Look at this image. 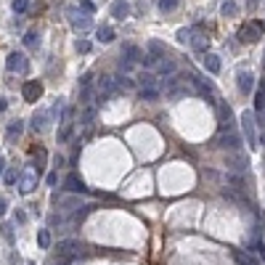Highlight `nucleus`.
Segmentation results:
<instances>
[{
  "label": "nucleus",
  "instance_id": "obj_1",
  "mask_svg": "<svg viewBox=\"0 0 265 265\" xmlns=\"http://www.w3.org/2000/svg\"><path fill=\"white\" fill-rule=\"evenodd\" d=\"M241 130H244V138H247L249 148H255L260 144V138H257V120H255V112H241Z\"/></svg>",
  "mask_w": 265,
  "mask_h": 265
},
{
  "label": "nucleus",
  "instance_id": "obj_2",
  "mask_svg": "<svg viewBox=\"0 0 265 265\" xmlns=\"http://www.w3.org/2000/svg\"><path fill=\"white\" fill-rule=\"evenodd\" d=\"M236 37H239V43H255V40H260L263 37V22H252V24H241L236 32Z\"/></svg>",
  "mask_w": 265,
  "mask_h": 265
},
{
  "label": "nucleus",
  "instance_id": "obj_3",
  "mask_svg": "<svg viewBox=\"0 0 265 265\" xmlns=\"http://www.w3.org/2000/svg\"><path fill=\"white\" fill-rule=\"evenodd\" d=\"M37 180H40V172H37L35 167H27L24 172H19L16 186H19V191H22V193H32V191H35V186H37Z\"/></svg>",
  "mask_w": 265,
  "mask_h": 265
},
{
  "label": "nucleus",
  "instance_id": "obj_4",
  "mask_svg": "<svg viewBox=\"0 0 265 265\" xmlns=\"http://www.w3.org/2000/svg\"><path fill=\"white\" fill-rule=\"evenodd\" d=\"M67 16H69V24H72L77 32H90V27H93L90 14H82V11H77V8H69Z\"/></svg>",
  "mask_w": 265,
  "mask_h": 265
},
{
  "label": "nucleus",
  "instance_id": "obj_5",
  "mask_svg": "<svg viewBox=\"0 0 265 265\" xmlns=\"http://www.w3.org/2000/svg\"><path fill=\"white\" fill-rule=\"evenodd\" d=\"M5 69H8V72H19V74H24V72L29 69L27 56H24V53H19V50L8 53V59H5Z\"/></svg>",
  "mask_w": 265,
  "mask_h": 265
},
{
  "label": "nucleus",
  "instance_id": "obj_6",
  "mask_svg": "<svg viewBox=\"0 0 265 265\" xmlns=\"http://www.w3.org/2000/svg\"><path fill=\"white\" fill-rule=\"evenodd\" d=\"M236 88H239V93L249 96L252 90H255V74H252L249 69H239L236 72Z\"/></svg>",
  "mask_w": 265,
  "mask_h": 265
},
{
  "label": "nucleus",
  "instance_id": "obj_7",
  "mask_svg": "<svg viewBox=\"0 0 265 265\" xmlns=\"http://www.w3.org/2000/svg\"><path fill=\"white\" fill-rule=\"evenodd\" d=\"M189 80L193 82V88H196V90H199V93H202V96H204V98H207V101H210V103H212V106H215V103H217V93H215V88H212V85H210V82H204V80H199V77H193V74L189 77Z\"/></svg>",
  "mask_w": 265,
  "mask_h": 265
},
{
  "label": "nucleus",
  "instance_id": "obj_8",
  "mask_svg": "<svg viewBox=\"0 0 265 265\" xmlns=\"http://www.w3.org/2000/svg\"><path fill=\"white\" fill-rule=\"evenodd\" d=\"M22 96H24V101L35 103V101L43 96V82H37V80H27V82H24V88H22Z\"/></svg>",
  "mask_w": 265,
  "mask_h": 265
},
{
  "label": "nucleus",
  "instance_id": "obj_9",
  "mask_svg": "<svg viewBox=\"0 0 265 265\" xmlns=\"http://www.w3.org/2000/svg\"><path fill=\"white\" fill-rule=\"evenodd\" d=\"M241 144H244V141H241V135H239V133H234V130H231V133H220V146L223 148H228V151H239V148H241Z\"/></svg>",
  "mask_w": 265,
  "mask_h": 265
},
{
  "label": "nucleus",
  "instance_id": "obj_10",
  "mask_svg": "<svg viewBox=\"0 0 265 265\" xmlns=\"http://www.w3.org/2000/svg\"><path fill=\"white\" fill-rule=\"evenodd\" d=\"M64 189L69 193H85V183H82V178L77 175V172H69V175L64 178Z\"/></svg>",
  "mask_w": 265,
  "mask_h": 265
},
{
  "label": "nucleus",
  "instance_id": "obj_11",
  "mask_svg": "<svg viewBox=\"0 0 265 265\" xmlns=\"http://www.w3.org/2000/svg\"><path fill=\"white\" fill-rule=\"evenodd\" d=\"M112 16L117 19V22H125L127 16H130V3L127 0H112Z\"/></svg>",
  "mask_w": 265,
  "mask_h": 265
},
{
  "label": "nucleus",
  "instance_id": "obj_12",
  "mask_svg": "<svg viewBox=\"0 0 265 265\" xmlns=\"http://www.w3.org/2000/svg\"><path fill=\"white\" fill-rule=\"evenodd\" d=\"M48 120H50V112H35V117H32V130L43 133L45 127H48Z\"/></svg>",
  "mask_w": 265,
  "mask_h": 265
},
{
  "label": "nucleus",
  "instance_id": "obj_13",
  "mask_svg": "<svg viewBox=\"0 0 265 265\" xmlns=\"http://www.w3.org/2000/svg\"><path fill=\"white\" fill-rule=\"evenodd\" d=\"M220 67H223V64H220V56H215V53H207V56H204V69H207L210 74H217V72H220Z\"/></svg>",
  "mask_w": 265,
  "mask_h": 265
},
{
  "label": "nucleus",
  "instance_id": "obj_14",
  "mask_svg": "<svg viewBox=\"0 0 265 265\" xmlns=\"http://www.w3.org/2000/svg\"><path fill=\"white\" fill-rule=\"evenodd\" d=\"M122 50H125V61H130V64L141 61V56H144V53H141V48H138V45H133V43H127Z\"/></svg>",
  "mask_w": 265,
  "mask_h": 265
},
{
  "label": "nucleus",
  "instance_id": "obj_15",
  "mask_svg": "<svg viewBox=\"0 0 265 265\" xmlns=\"http://www.w3.org/2000/svg\"><path fill=\"white\" fill-rule=\"evenodd\" d=\"M98 88H101V93H103V96H112V93H117V85H114V77H101Z\"/></svg>",
  "mask_w": 265,
  "mask_h": 265
},
{
  "label": "nucleus",
  "instance_id": "obj_16",
  "mask_svg": "<svg viewBox=\"0 0 265 265\" xmlns=\"http://www.w3.org/2000/svg\"><path fill=\"white\" fill-rule=\"evenodd\" d=\"M22 130H24V125H22L19 120H14L8 127H5V138H8V141H14V138H19V135H22Z\"/></svg>",
  "mask_w": 265,
  "mask_h": 265
},
{
  "label": "nucleus",
  "instance_id": "obj_17",
  "mask_svg": "<svg viewBox=\"0 0 265 265\" xmlns=\"http://www.w3.org/2000/svg\"><path fill=\"white\" fill-rule=\"evenodd\" d=\"M157 72L162 74V77H170V74H175V61H170V59L159 61V64H157Z\"/></svg>",
  "mask_w": 265,
  "mask_h": 265
},
{
  "label": "nucleus",
  "instance_id": "obj_18",
  "mask_svg": "<svg viewBox=\"0 0 265 265\" xmlns=\"http://www.w3.org/2000/svg\"><path fill=\"white\" fill-rule=\"evenodd\" d=\"M37 247H40V249H50V231L48 228L37 231Z\"/></svg>",
  "mask_w": 265,
  "mask_h": 265
},
{
  "label": "nucleus",
  "instance_id": "obj_19",
  "mask_svg": "<svg viewBox=\"0 0 265 265\" xmlns=\"http://www.w3.org/2000/svg\"><path fill=\"white\" fill-rule=\"evenodd\" d=\"M165 45L162 43H159V40H148V53H151V56H157V59H165Z\"/></svg>",
  "mask_w": 265,
  "mask_h": 265
},
{
  "label": "nucleus",
  "instance_id": "obj_20",
  "mask_svg": "<svg viewBox=\"0 0 265 265\" xmlns=\"http://www.w3.org/2000/svg\"><path fill=\"white\" fill-rule=\"evenodd\" d=\"M141 101H148V103H151V101H157L159 98V90L157 88H141Z\"/></svg>",
  "mask_w": 265,
  "mask_h": 265
},
{
  "label": "nucleus",
  "instance_id": "obj_21",
  "mask_svg": "<svg viewBox=\"0 0 265 265\" xmlns=\"http://www.w3.org/2000/svg\"><path fill=\"white\" fill-rule=\"evenodd\" d=\"M193 40V29L191 27H183V29H178V43H183V45H191Z\"/></svg>",
  "mask_w": 265,
  "mask_h": 265
},
{
  "label": "nucleus",
  "instance_id": "obj_22",
  "mask_svg": "<svg viewBox=\"0 0 265 265\" xmlns=\"http://www.w3.org/2000/svg\"><path fill=\"white\" fill-rule=\"evenodd\" d=\"M77 247V241H72V239H67V241H61L59 244V255L61 257H67V255H72V249Z\"/></svg>",
  "mask_w": 265,
  "mask_h": 265
},
{
  "label": "nucleus",
  "instance_id": "obj_23",
  "mask_svg": "<svg viewBox=\"0 0 265 265\" xmlns=\"http://www.w3.org/2000/svg\"><path fill=\"white\" fill-rule=\"evenodd\" d=\"M154 82H157V80H154V74H151V72L138 74V85H141V88H154Z\"/></svg>",
  "mask_w": 265,
  "mask_h": 265
},
{
  "label": "nucleus",
  "instance_id": "obj_24",
  "mask_svg": "<svg viewBox=\"0 0 265 265\" xmlns=\"http://www.w3.org/2000/svg\"><path fill=\"white\" fill-rule=\"evenodd\" d=\"M98 40H101V43H112V40H114V29H112V27H101V29H98Z\"/></svg>",
  "mask_w": 265,
  "mask_h": 265
},
{
  "label": "nucleus",
  "instance_id": "obj_25",
  "mask_svg": "<svg viewBox=\"0 0 265 265\" xmlns=\"http://www.w3.org/2000/svg\"><path fill=\"white\" fill-rule=\"evenodd\" d=\"M24 45H27V48L40 45V35H37V32H27V35H24Z\"/></svg>",
  "mask_w": 265,
  "mask_h": 265
},
{
  "label": "nucleus",
  "instance_id": "obj_26",
  "mask_svg": "<svg viewBox=\"0 0 265 265\" xmlns=\"http://www.w3.org/2000/svg\"><path fill=\"white\" fill-rule=\"evenodd\" d=\"M234 260H236L239 265H257V260H252V255L247 257L244 252H234Z\"/></svg>",
  "mask_w": 265,
  "mask_h": 265
},
{
  "label": "nucleus",
  "instance_id": "obj_27",
  "mask_svg": "<svg viewBox=\"0 0 265 265\" xmlns=\"http://www.w3.org/2000/svg\"><path fill=\"white\" fill-rule=\"evenodd\" d=\"M236 11H239V5L234 3V0H228V3H223V5H220V14H223V16H234Z\"/></svg>",
  "mask_w": 265,
  "mask_h": 265
},
{
  "label": "nucleus",
  "instance_id": "obj_28",
  "mask_svg": "<svg viewBox=\"0 0 265 265\" xmlns=\"http://www.w3.org/2000/svg\"><path fill=\"white\" fill-rule=\"evenodd\" d=\"M159 11H162V14H167V11H175L178 8V0H159Z\"/></svg>",
  "mask_w": 265,
  "mask_h": 265
},
{
  "label": "nucleus",
  "instance_id": "obj_29",
  "mask_svg": "<svg viewBox=\"0 0 265 265\" xmlns=\"http://www.w3.org/2000/svg\"><path fill=\"white\" fill-rule=\"evenodd\" d=\"M29 5V0H11V8H14V14H24Z\"/></svg>",
  "mask_w": 265,
  "mask_h": 265
},
{
  "label": "nucleus",
  "instance_id": "obj_30",
  "mask_svg": "<svg viewBox=\"0 0 265 265\" xmlns=\"http://www.w3.org/2000/svg\"><path fill=\"white\" fill-rule=\"evenodd\" d=\"M220 125H223V130H225V127H231V109L228 106H220Z\"/></svg>",
  "mask_w": 265,
  "mask_h": 265
},
{
  "label": "nucleus",
  "instance_id": "obj_31",
  "mask_svg": "<svg viewBox=\"0 0 265 265\" xmlns=\"http://www.w3.org/2000/svg\"><path fill=\"white\" fill-rule=\"evenodd\" d=\"M255 109H257V112H260V109H265V88L257 90V96H255Z\"/></svg>",
  "mask_w": 265,
  "mask_h": 265
},
{
  "label": "nucleus",
  "instance_id": "obj_32",
  "mask_svg": "<svg viewBox=\"0 0 265 265\" xmlns=\"http://www.w3.org/2000/svg\"><path fill=\"white\" fill-rule=\"evenodd\" d=\"M93 117H96V109L88 106L85 112H82V125H90V122H93Z\"/></svg>",
  "mask_w": 265,
  "mask_h": 265
},
{
  "label": "nucleus",
  "instance_id": "obj_33",
  "mask_svg": "<svg viewBox=\"0 0 265 265\" xmlns=\"http://www.w3.org/2000/svg\"><path fill=\"white\" fill-rule=\"evenodd\" d=\"M141 61H144V67H157V56H151V53H148V56H141Z\"/></svg>",
  "mask_w": 265,
  "mask_h": 265
},
{
  "label": "nucleus",
  "instance_id": "obj_34",
  "mask_svg": "<svg viewBox=\"0 0 265 265\" xmlns=\"http://www.w3.org/2000/svg\"><path fill=\"white\" fill-rule=\"evenodd\" d=\"M16 180H19V172H16V170H8V172H5V183H8V186H14Z\"/></svg>",
  "mask_w": 265,
  "mask_h": 265
},
{
  "label": "nucleus",
  "instance_id": "obj_35",
  "mask_svg": "<svg viewBox=\"0 0 265 265\" xmlns=\"http://www.w3.org/2000/svg\"><path fill=\"white\" fill-rule=\"evenodd\" d=\"M74 48L80 50V53H88V50H90V43H88V40H77Z\"/></svg>",
  "mask_w": 265,
  "mask_h": 265
},
{
  "label": "nucleus",
  "instance_id": "obj_36",
  "mask_svg": "<svg viewBox=\"0 0 265 265\" xmlns=\"http://www.w3.org/2000/svg\"><path fill=\"white\" fill-rule=\"evenodd\" d=\"M80 5L85 8V14H93V11H96V5L90 3V0H80Z\"/></svg>",
  "mask_w": 265,
  "mask_h": 265
},
{
  "label": "nucleus",
  "instance_id": "obj_37",
  "mask_svg": "<svg viewBox=\"0 0 265 265\" xmlns=\"http://www.w3.org/2000/svg\"><path fill=\"white\" fill-rule=\"evenodd\" d=\"M69 135H72V127H69V125H67V127H64V130L59 133V141H61V144H64V141H67V138H69Z\"/></svg>",
  "mask_w": 265,
  "mask_h": 265
},
{
  "label": "nucleus",
  "instance_id": "obj_38",
  "mask_svg": "<svg viewBox=\"0 0 265 265\" xmlns=\"http://www.w3.org/2000/svg\"><path fill=\"white\" fill-rule=\"evenodd\" d=\"M77 204H80V199H67V202H64V210H74Z\"/></svg>",
  "mask_w": 265,
  "mask_h": 265
},
{
  "label": "nucleus",
  "instance_id": "obj_39",
  "mask_svg": "<svg viewBox=\"0 0 265 265\" xmlns=\"http://www.w3.org/2000/svg\"><path fill=\"white\" fill-rule=\"evenodd\" d=\"M45 180H48V186H56V180H59V175H56V172H50V175L45 178Z\"/></svg>",
  "mask_w": 265,
  "mask_h": 265
},
{
  "label": "nucleus",
  "instance_id": "obj_40",
  "mask_svg": "<svg viewBox=\"0 0 265 265\" xmlns=\"http://www.w3.org/2000/svg\"><path fill=\"white\" fill-rule=\"evenodd\" d=\"M257 249H260V257L265 260V244H257Z\"/></svg>",
  "mask_w": 265,
  "mask_h": 265
},
{
  "label": "nucleus",
  "instance_id": "obj_41",
  "mask_svg": "<svg viewBox=\"0 0 265 265\" xmlns=\"http://www.w3.org/2000/svg\"><path fill=\"white\" fill-rule=\"evenodd\" d=\"M3 215H5V202L0 199V217H3Z\"/></svg>",
  "mask_w": 265,
  "mask_h": 265
},
{
  "label": "nucleus",
  "instance_id": "obj_42",
  "mask_svg": "<svg viewBox=\"0 0 265 265\" xmlns=\"http://www.w3.org/2000/svg\"><path fill=\"white\" fill-rule=\"evenodd\" d=\"M3 170H5V159H0V178H3Z\"/></svg>",
  "mask_w": 265,
  "mask_h": 265
},
{
  "label": "nucleus",
  "instance_id": "obj_43",
  "mask_svg": "<svg viewBox=\"0 0 265 265\" xmlns=\"http://www.w3.org/2000/svg\"><path fill=\"white\" fill-rule=\"evenodd\" d=\"M3 109H5V98H0V112H3Z\"/></svg>",
  "mask_w": 265,
  "mask_h": 265
},
{
  "label": "nucleus",
  "instance_id": "obj_44",
  "mask_svg": "<svg viewBox=\"0 0 265 265\" xmlns=\"http://www.w3.org/2000/svg\"><path fill=\"white\" fill-rule=\"evenodd\" d=\"M263 144H265V135H263Z\"/></svg>",
  "mask_w": 265,
  "mask_h": 265
}]
</instances>
